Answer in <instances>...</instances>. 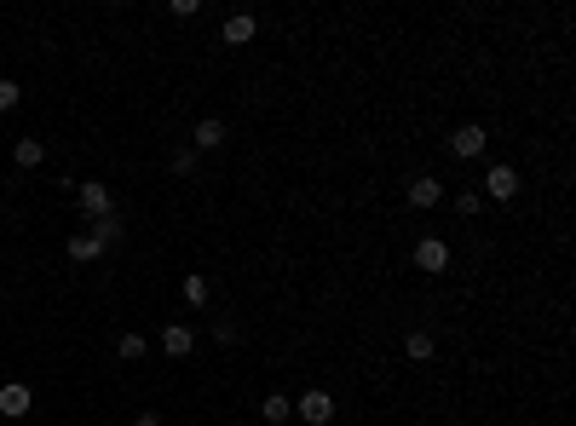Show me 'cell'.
I'll list each match as a JSON object with an SVG mask.
<instances>
[{
  "label": "cell",
  "instance_id": "2",
  "mask_svg": "<svg viewBox=\"0 0 576 426\" xmlns=\"http://www.w3.org/2000/svg\"><path fill=\"white\" fill-rule=\"evenodd\" d=\"M294 415H300L306 426H329V421H335V398H329V392H317V386H311L306 398L294 403Z\"/></svg>",
  "mask_w": 576,
  "mask_h": 426
},
{
  "label": "cell",
  "instance_id": "15",
  "mask_svg": "<svg viewBox=\"0 0 576 426\" xmlns=\"http://www.w3.org/2000/svg\"><path fill=\"white\" fill-rule=\"evenodd\" d=\"M116 352H121V357H127V363H138V357H145V352H150V340H145V335H133V328H127V335H121V340H116Z\"/></svg>",
  "mask_w": 576,
  "mask_h": 426
},
{
  "label": "cell",
  "instance_id": "13",
  "mask_svg": "<svg viewBox=\"0 0 576 426\" xmlns=\"http://www.w3.org/2000/svg\"><path fill=\"white\" fill-rule=\"evenodd\" d=\"M41 156H46L41 138H18V145H12V162L18 167H41Z\"/></svg>",
  "mask_w": 576,
  "mask_h": 426
},
{
  "label": "cell",
  "instance_id": "11",
  "mask_svg": "<svg viewBox=\"0 0 576 426\" xmlns=\"http://www.w3.org/2000/svg\"><path fill=\"white\" fill-rule=\"evenodd\" d=\"M225 145V121H196V133H191V150H220Z\"/></svg>",
  "mask_w": 576,
  "mask_h": 426
},
{
  "label": "cell",
  "instance_id": "17",
  "mask_svg": "<svg viewBox=\"0 0 576 426\" xmlns=\"http://www.w3.org/2000/svg\"><path fill=\"white\" fill-rule=\"evenodd\" d=\"M184 299H191V306H208V277H184Z\"/></svg>",
  "mask_w": 576,
  "mask_h": 426
},
{
  "label": "cell",
  "instance_id": "5",
  "mask_svg": "<svg viewBox=\"0 0 576 426\" xmlns=\"http://www.w3.org/2000/svg\"><path fill=\"white\" fill-rule=\"evenodd\" d=\"M485 145H490V133L478 128V121H467V128H456V133H449V150H456L461 162H473V156H485Z\"/></svg>",
  "mask_w": 576,
  "mask_h": 426
},
{
  "label": "cell",
  "instance_id": "3",
  "mask_svg": "<svg viewBox=\"0 0 576 426\" xmlns=\"http://www.w3.org/2000/svg\"><path fill=\"white\" fill-rule=\"evenodd\" d=\"M415 265H421L427 277L449 271V242H444V236H421V242H415Z\"/></svg>",
  "mask_w": 576,
  "mask_h": 426
},
{
  "label": "cell",
  "instance_id": "6",
  "mask_svg": "<svg viewBox=\"0 0 576 426\" xmlns=\"http://www.w3.org/2000/svg\"><path fill=\"white\" fill-rule=\"evenodd\" d=\"M29 409H35V392H29L24 381H6V386H0V415H6V421H24Z\"/></svg>",
  "mask_w": 576,
  "mask_h": 426
},
{
  "label": "cell",
  "instance_id": "21",
  "mask_svg": "<svg viewBox=\"0 0 576 426\" xmlns=\"http://www.w3.org/2000/svg\"><path fill=\"white\" fill-rule=\"evenodd\" d=\"M133 426H162V415H156V409H138V415H133Z\"/></svg>",
  "mask_w": 576,
  "mask_h": 426
},
{
  "label": "cell",
  "instance_id": "20",
  "mask_svg": "<svg viewBox=\"0 0 576 426\" xmlns=\"http://www.w3.org/2000/svg\"><path fill=\"white\" fill-rule=\"evenodd\" d=\"M478 208H485V196H478V191H461V196H456V213H461V219H473Z\"/></svg>",
  "mask_w": 576,
  "mask_h": 426
},
{
  "label": "cell",
  "instance_id": "10",
  "mask_svg": "<svg viewBox=\"0 0 576 426\" xmlns=\"http://www.w3.org/2000/svg\"><path fill=\"white\" fill-rule=\"evenodd\" d=\"M254 12H231V18H225V46H248V41H254Z\"/></svg>",
  "mask_w": 576,
  "mask_h": 426
},
{
  "label": "cell",
  "instance_id": "14",
  "mask_svg": "<svg viewBox=\"0 0 576 426\" xmlns=\"http://www.w3.org/2000/svg\"><path fill=\"white\" fill-rule=\"evenodd\" d=\"M403 352H410L415 363H427V357H432V335H427V328H415V335H403Z\"/></svg>",
  "mask_w": 576,
  "mask_h": 426
},
{
  "label": "cell",
  "instance_id": "4",
  "mask_svg": "<svg viewBox=\"0 0 576 426\" xmlns=\"http://www.w3.org/2000/svg\"><path fill=\"white\" fill-rule=\"evenodd\" d=\"M403 202H410V208H439V202H444V179H432V173H415L410 191H403Z\"/></svg>",
  "mask_w": 576,
  "mask_h": 426
},
{
  "label": "cell",
  "instance_id": "8",
  "mask_svg": "<svg viewBox=\"0 0 576 426\" xmlns=\"http://www.w3.org/2000/svg\"><path fill=\"white\" fill-rule=\"evenodd\" d=\"M87 236H92L99 248H116V242H127V219H121V213L110 208L104 219H92V231H87Z\"/></svg>",
  "mask_w": 576,
  "mask_h": 426
},
{
  "label": "cell",
  "instance_id": "1",
  "mask_svg": "<svg viewBox=\"0 0 576 426\" xmlns=\"http://www.w3.org/2000/svg\"><path fill=\"white\" fill-rule=\"evenodd\" d=\"M485 202H513L519 196V167H507V162H496L490 173H485V191H478Z\"/></svg>",
  "mask_w": 576,
  "mask_h": 426
},
{
  "label": "cell",
  "instance_id": "12",
  "mask_svg": "<svg viewBox=\"0 0 576 426\" xmlns=\"http://www.w3.org/2000/svg\"><path fill=\"white\" fill-rule=\"evenodd\" d=\"M64 248H70V260H75V265H92V260H99V254H104V248H99V242H92V236H87V231H75V236H70V242H64Z\"/></svg>",
  "mask_w": 576,
  "mask_h": 426
},
{
  "label": "cell",
  "instance_id": "7",
  "mask_svg": "<svg viewBox=\"0 0 576 426\" xmlns=\"http://www.w3.org/2000/svg\"><path fill=\"white\" fill-rule=\"evenodd\" d=\"M75 202H81V213H87V219H104V213H110V208H116V202H110V191H104V185H99V179H87V185H75Z\"/></svg>",
  "mask_w": 576,
  "mask_h": 426
},
{
  "label": "cell",
  "instance_id": "19",
  "mask_svg": "<svg viewBox=\"0 0 576 426\" xmlns=\"http://www.w3.org/2000/svg\"><path fill=\"white\" fill-rule=\"evenodd\" d=\"M167 167H174L179 179H191V173H196V150H174V162H167Z\"/></svg>",
  "mask_w": 576,
  "mask_h": 426
},
{
  "label": "cell",
  "instance_id": "9",
  "mask_svg": "<svg viewBox=\"0 0 576 426\" xmlns=\"http://www.w3.org/2000/svg\"><path fill=\"white\" fill-rule=\"evenodd\" d=\"M162 352H167V357H191V352H196L191 323H167V328H162Z\"/></svg>",
  "mask_w": 576,
  "mask_h": 426
},
{
  "label": "cell",
  "instance_id": "16",
  "mask_svg": "<svg viewBox=\"0 0 576 426\" xmlns=\"http://www.w3.org/2000/svg\"><path fill=\"white\" fill-rule=\"evenodd\" d=\"M283 421H294V403L271 392V398H266V426H283Z\"/></svg>",
  "mask_w": 576,
  "mask_h": 426
},
{
  "label": "cell",
  "instance_id": "18",
  "mask_svg": "<svg viewBox=\"0 0 576 426\" xmlns=\"http://www.w3.org/2000/svg\"><path fill=\"white\" fill-rule=\"evenodd\" d=\"M24 104V87L18 81H6V75H0V109H18Z\"/></svg>",
  "mask_w": 576,
  "mask_h": 426
}]
</instances>
